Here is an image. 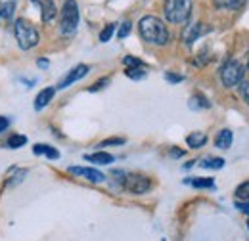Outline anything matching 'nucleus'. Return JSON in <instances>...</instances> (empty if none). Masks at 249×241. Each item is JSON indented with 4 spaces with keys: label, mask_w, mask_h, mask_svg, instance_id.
Listing matches in <instances>:
<instances>
[{
    "label": "nucleus",
    "mask_w": 249,
    "mask_h": 241,
    "mask_svg": "<svg viewBox=\"0 0 249 241\" xmlns=\"http://www.w3.org/2000/svg\"><path fill=\"white\" fill-rule=\"evenodd\" d=\"M0 10H2V4H0ZM0 19H2V12H0Z\"/></svg>",
    "instance_id": "35"
},
{
    "label": "nucleus",
    "mask_w": 249,
    "mask_h": 241,
    "mask_svg": "<svg viewBox=\"0 0 249 241\" xmlns=\"http://www.w3.org/2000/svg\"><path fill=\"white\" fill-rule=\"evenodd\" d=\"M54 94H56V88L54 86H48V88H42V90L36 94V98H35V109L36 111H40V109H44L50 102H52V98H54Z\"/></svg>",
    "instance_id": "11"
},
{
    "label": "nucleus",
    "mask_w": 249,
    "mask_h": 241,
    "mask_svg": "<svg viewBox=\"0 0 249 241\" xmlns=\"http://www.w3.org/2000/svg\"><path fill=\"white\" fill-rule=\"evenodd\" d=\"M90 71V67L89 65H85V63H81V65H77V67H73L65 77H63L62 81H60V85H58V90H63V88H67V86H71L73 83H77V81H81L87 73Z\"/></svg>",
    "instance_id": "7"
},
{
    "label": "nucleus",
    "mask_w": 249,
    "mask_h": 241,
    "mask_svg": "<svg viewBox=\"0 0 249 241\" xmlns=\"http://www.w3.org/2000/svg\"><path fill=\"white\" fill-rule=\"evenodd\" d=\"M171 155H173V157H182V155H184V151L178 150V148H173V151H171Z\"/></svg>",
    "instance_id": "33"
},
{
    "label": "nucleus",
    "mask_w": 249,
    "mask_h": 241,
    "mask_svg": "<svg viewBox=\"0 0 249 241\" xmlns=\"http://www.w3.org/2000/svg\"><path fill=\"white\" fill-rule=\"evenodd\" d=\"M123 63L126 67H144V63L138 60V58H132V56H126L123 60Z\"/></svg>",
    "instance_id": "27"
},
{
    "label": "nucleus",
    "mask_w": 249,
    "mask_h": 241,
    "mask_svg": "<svg viewBox=\"0 0 249 241\" xmlns=\"http://www.w3.org/2000/svg\"><path fill=\"white\" fill-rule=\"evenodd\" d=\"M222 165H224V159H220V157H207L201 161L203 169H222Z\"/></svg>",
    "instance_id": "18"
},
{
    "label": "nucleus",
    "mask_w": 249,
    "mask_h": 241,
    "mask_svg": "<svg viewBox=\"0 0 249 241\" xmlns=\"http://www.w3.org/2000/svg\"><path fill=\"white\" fill-rule=\"evenodd\" d=\"M244 73H246V67L240 61L228 60L220 67V83L226 88H234L244 81Z\"/></svg>",
    "instance_id": "4"
},
{
    "label": "nucleus",
    "mask_w": 249,
    "mask_h": 241,
    "mask_svg": "<svg viewBox=\"0 0 249 241\" xmlns=\"http://www.w3.org/2000/svg\"><path fill=\"white\" fill-rule=\"evenodd\" d=\"M215 2V6L220 8V10H238V8H242L248 0H213Z\"/></svg>",
    "instance_id": "16"
},
{
    "label": "nucleus",
    "mask_w": 249,
    "mask_h": 241,
    "mask_svg": "<svg viewBox=\"0 0 249 241\" xmlns=\"http://www.w3.org/2000/svg\"><path fill=\"white\" fill-rule=\"evenodd\" d=\"M33 4H36L40 8V16H42V21L44 23H52L58 10H56V4L54 0H31Z\"/></svg>",
    "instance_id": "10"
},
{
    "label": "nucleus",
    "mask_w": 249,
    "mask_h": 241,
    "mask_svg": "<svg viewBox=\"0 0 249 241\" xmlns=\"http://www.w3.org/2000/svg\"><path fill=\"white\" fill-rule=\"evenodd\" d=\"M238 92H240V96L246 100V103H249V81H242V83L238 85Z\"/></svg>",
    "instance_id": "25"
},
{
    "label": "nucleus",
    "mask_w": 249,
    "mask_h": 241,
    "mask_svg": "<svg viewBox=\"0 0 249 241\" xmlns=\"http://www.w3.org/2000/svg\"><path fill=\"white\" fill-rule=\"evenodd\" d=\"M211 27L209 25H203V23H192V25H188L184 33H182V40H184V44H194L201 34H205V33H209Z\"/></svg>",
    "instance_id": "8"
},
{
    "label": "nucleus",
    "mask_w": 249,
    "mask_h": 241,
    "mask_svg": "<svg viewBox=\"0 0 249 241\" xmlns=\"http://www.w3.org/2000/svg\"><path fill=\"white\" fill-rule=\"evenodd\" d=\"M14 10H16V2H14V0L6 2V4L2 6V10H0V12H2V19H6V21L12 19V17H14Z\"/></svg>",
    "instance_id": "23"
},
{
    "label": "nucleus",
    "mask_w": 249,
    "mask_h": 241,
    "mask_svg": "<svg viewBox=\"0 0 249 241\" xmlns=\"http://www.w3.org/2000/svg\"><path fill=\"white\" fill-rule=\"evenodd\" d=\"M124 138H107L100 144V148H107V146H123Z\"/></svg>",
    "instance_id": "26"
},
{
    "label": "nucleus",
    "mask_w": 249,
    "mask_h": 241,
    "mask_svg": "<svg viewBox=\"0 0 249 241\" xmlns=\"http://www.w3.org/2000/svg\"><path fill=\"white\" fill-rule=\"evenodd\" d=\"M248 69H249V60H248Z\"/></svg>",
    "instance_id": "37"
},
{
    "label": "nucleus",
    "mask_w": 249,
    "mask_h": 241,
    "mask_svg": "<svg viewBox=\"0 0 249 241\" xmlns=\"http://www.w3.org/2000/svg\"><path fill=\"white\" fill-rule=\"evenodd\" d=\"M190 103H192V107H203V109L211 107L209 100H207L205 96H201V94H196V96H194V98L190 100Z\"/></svg>",
    "instance_id": "20"
},
{
    "label": "nucleus",
    "mask_w": 249,
    "mask_h": 241,
    "mask_svg": "<svg viewBox=\"0 0 249 241\" xmlns=\"http://www.w3.org/2000/svg\"><path fill=\"white\" fill-rule=\"evenodd\" d=\"M33 153L35 155H46L48 159H60V151L54 150L52 146H46V144H36L33 148Z\"/></svg>",
    "instance_id": "13"
},
{
    "label": "nucleus",
    "mask_w": 249,
    "mask_h": 241,
    "mask_svg": "<svg viewBox=\"0 0 249 241\" xmlns=\"http://www.w3.org/2000/svg\"><path fill=\"white\" fill-rule=\"evenodd\" d=\"M192 0H165L163 14L169 23H186L192 16Z\"/></svg>",
    "instance_id": "2"
},
{
    "label": "nucleus",
    "mask_w": 249,
    "mask_h": 241,
    "mask_svg": "<svg viewBox=\"0 0 249 241\" xmlns=\"http://www.w3.org/2000/svg\"><path fill=\"white\" fill-rule=\"evenodd\" d=\"M14 34H16V40H18L21 50H31L40 40V34H38L36 27L33 23H29L27 19H16Z\"/></svg>",
    "instance_id": "3"
},
{
    "label": "nucleus",
    "mask_w": 249,
    "mask_h": 241,
    "mask_svg": "<svg viewBox=\"0 0 249 241\" xmlns=\"http://www.w3.org/2000/svg\"><path fill=\"white\" fill-rule=\"evenodd\" d=\"M36 63H38V67H48V61L46 60H38Z\"/></svg>",
    "instance_id": "34"
},
{
    "label": "nucleus",
    "mask_w": 249,
    "mask_h": 241,
    "mask_svg": "<svg viewBox=\"0 0 249 241\" xmlns=\"http://www.w3.org/2000/svg\"><path fill=\"white\" fill-rule=\"evenodd\" d=\"M138 31H140V36L154 46H165L169 42V31L165 27V23L156 16H144L138 21Z\"/></svg>",
    "instance_id": "1"
},
{
    "label": "nucleus",
    "mask_w": 249,
    "mask_h": 241,
    "mask_svg": "<svg viewBox=\"0 0 249 241\" xmlns=\"http://www.w3.org/2000/svg\"><path fill=\"white\" fill-rule=\"evenodd\" d=\"M87 161L90 163H98V165H109L113 163V155L106 153V151H98V153H92V155H85Z\"/></svg>",
    "instance_id": "15"
},
{
    "label": "nucleus",
    "mask_w": 249,
    "mask_h": 241,
    "mask_svg": "<svg viewBox=\"0 0 249 241\" xmlns=\"http://www.w3.org/2000/svg\"><path fill=\"white\" fill-rule=\"evenodd\" d=\"M79 25V6L75 0H65L60 17V31L62 34H73Z\"/></svg>",
    "instance_id": "5"
},
{
    "label": "nucleus",
    "mask_w": 249,
    "mask_h": 241,
    "mask_svg": "<svg viewBox=\"0 0 249 241\" xmlns=\"http://www.w3.org/2000/svg\"><path fill=\"white\" fill-rule=\"evenodd\" d=\"M165 79H167L169 83H182V81H184L182 75H173V73H165Z\"/></svg>",
    "instance_id": "30"
},
{
    "label": "nucleus",
    "mask_w": 249,
    "mask_h": 241,
    "mask_svg": "<svg viewBox=\"0 0 249 241\" xmlns=\"http://www.w3.org/2000/svg\"><path fill=\"white\" fill-rule=\"evenodd\" d=\"M232 140H234L232 130L224 128V130H220V132L217 134V138H215V146H217L218 150H228V148L232 146Z\"/></svg>",
    "instance_id": "12"
},
{
    "label": "nucleus",
    "mask_w": 249,
    "mask_h": 241,
    "mask_svg": "<svg viewBox=\"0 0 249 241\" xmlns=\"http://www.w3.org/2000/svg\"><path fill=\"white\" fill-rule=\"evenodd\" d=\"M69 172L77 174V176H85L87 180L94 182V184H100V182L106 180L104 172H100L96 169H90V167H69Z\"/></svg>",
    "instance_id": "9"
},
{
    "label": "nucleus",
    "mask_w": 249,
    "mask_h": 241,
    "mask_svg": "<svg viewBox=\"0 0 249 241\" xmlns=\"http://www.w3.org/2000/svg\"><path fill=\"white\" fill-rule=\"evenodd\" d=\"M236 197H238V201H248L249 199V180L244 182V184H240V186L236 188Z\"/></svg>",
    "instance_id": "22"
},
{
    "label": "nucleus",
    "mask_w": 249,
    "mask_h": 241,
    "mask_svg": "<svg viewBox=\"0 0 249 241\" xmlns=\"http://www.w3.org/2000/svg\"><path fill=\"white\" fill-rule=\"evenodd\" d=\"M130 29H132V25H130V21H124L123 25H121V29L117 31V36L119 38H124L128 33H130Z\"/></svg>",
    "instance_id": "29"
},
{
    "label": "nucleus",
    "mask_w": 249,
    "mask_h": 241,
    "mask_svg": "<svg viewBox=\"0 0 249 241\" xmlns=\"http://www.w3.org/2000/svg\"><path fill=\"white\" fill-rule=\"evenodd\" d=\"M186 144L192 150H197V148H201V146L207 144V136H205L203 132H192L186 138Z\"/></svg>",
    "instance_id": "14"
},
{
    "label": "nucleus",
    "mask_w": 249,
    "mask_h": 241,
    "mask_svg": "<svg viewBox=\"0 0 249 241\" xmlns=\"http://www.w3.org/2000/svg\"><path fill=\"white\" fill-rule=\"evenodd\" d=\"M236 209L244 214H249V203L248 201H236Z\"/></svg>",
    "instance_id": "31"
},
{
    "label": "nucleus",
    "mask_w": 249,
    "mask_h": 241,
    "mask_svg": "<svg viewBox=\"0 0 249 241\" xmlns=\"http://www.w3.org/2000/svg\"><path fill=\"white\" fill-rule=\"evenodd\" d=\"M126 77L134 79V81H140V79L146 77V69L144 67H126Z\"/></svg>",
    "instance_id": "19"
},
{
    "label": "nucleus",
    "mask_w": 249,
    "mask_h": 241,
    "mask_svg": "<svg viewBox=\"0 0 249 241\" xmlns=\"http://www.w3.org/2000/svg\"><path fill=\"white\" fill-rule=\"evenodd\" d=\"M113 31H115V25H113V23L106 25V29L100 33V42H107V40L113 36Z\"/></svg>",
    "instance_id": "24"
},
{
    "label": "nucleus",
    "mask_w": 249,
    "mask_h": 241,
    "mask_svg": "<svg viewBox=\"0 0 249 241\" xmlns=\"http://www.w3.org/2000/svg\"><path fill=\"white\" fill-rule=\"evenodd\" d=\"M123 186L126 191H130L134 195H142V193L150 191L152 182H150V178H146L144 174H126Z\"/></svg>",
    "instance_id": "6"
},
{
    "label": "nucleus",
    "mask_w": 249,
    "mask_h": 241,
    "mask_svg": "<svg viewBox=\"0 0 249 241\" xmlns=\"http://www.w3.org/2000/svg\"><path fill=\"white\" fill-rule=\"evenodd\" d=\"M248 230H249V220H248Z\"/></svg>",
    "instance_id": "36"
},
{
    "label": "nucleus",
    "mask_w": 249,
    "mask_h": 241,
    "mask_svg": "<svg viewBox=\"0 0 249 241\" xmlns=\"http://www.w3.org/2000/svg\"><path fill=\"white\" fill-rule=\"evenodd\" d=\"M25 144H27V138L21 136V134H12V136L8 138V148H10V150H18V148H21V146H25Z\"/></svg>",
    "instance_id": "17"
},
{
    "label": "nucleus",
    "mask_w": 249,
    "mask_h": 241,
    "mask_svg": "<svg viewBox=\"0 0 249 241\" xmlns=\"http://www.w3.org/2000/svg\"><path fill=\"white\" fill-rule=\"evenodd\" d=\"M8 126H10V120L6 119V117H0V132H4Z\"/></svg>",
    "instance_id": "32"
},
{
    "label": "nucleus",
    "mask_w": 249,
    "mask_h": 241,
    "mask_svg": "<svg viewBox=\"0 0 249 241\" xmlns=\"http://www.w3.org/2000/svg\"><path fill=\"white\" fill-rule=\"evenodd\" d=\"M107 85H109V79H100L98 83H94V85L90 86V88H89V90H90V92H98V90H102L104 86H107Z\"/></svg>",
    "instance_id": "28"
},
{
    "label": "nucleus",
    "mask_w": 249,
    "mask_h": 241,
    "mask_svg": "<svg viewBox=\"0 0 249 241\" xmlns=\"http://www.w3.org/2000/svg\"><path fill=\"white\" fill-rule=\"evenodd\" d=\"M188 184H192L194 188H213V178H188Z\"/></svg>",
    "instance_id": "21"
}]
</instances>
